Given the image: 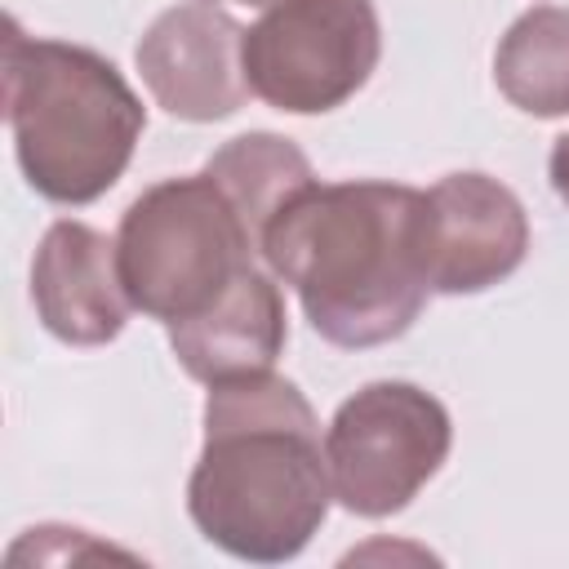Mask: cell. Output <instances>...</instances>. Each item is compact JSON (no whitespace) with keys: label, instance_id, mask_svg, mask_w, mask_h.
<instances>
[{"label":"cell","instance_id":"cell-1","mask_svg":"<svg viewBox=\"0 0 569 569\" xmlns=\"http://www.w3.org/2000/svg\"><path fill=\"white\" fill-rule=\"evenodd\" d=\"M267 271L311 329L347 351L382 347L422 316V191L405 182H307L262 231Z\"/></svg>","mask_w":569,"mask_h":569},{"label":"cell","instance_id":"cell-2","mask_svg":"<svg viewBox=\"0 0 569 569\" xmlns=\"http://www.w3.org/2000/svg\"><path fill=\"white\" fill-rule=\"evenodd\" d=\"M329 502L320 418L298 382L271 369L213 382L187 480L191 525L236 560L284 565L320 533Z\"/></svg>","mask_w":569,"mask_h":569},{"label":"cell","instance_id":"cell-3","mask_svg":"<svg viewBox=\"0 0 569 569\" xmlns=\"http://www.w3.org/2000/svg\"><path fill=\"white\" fill-rule=\"evenodd\" d=\"M4 120L27 187L53 204H93L133 160L142 98L111 58L71 40L4 36Z\"/></svg>","mask_w":569,"mask_h":569},{"label":"cell","instance_id":"cell-4","mask_svg":"<svg viewBox=\"0 0 569 569\" xmlns=\"http://www.w3.org/2000/svg\"><path fill=\"white\" fill-rule=\"evenodd\" d=\"M116 258L133 311L173 325L209 307L262 249L231 196L200 169L147 187L120 213Z\"/></svg>","mask_w":569,"mask_h":569},{"label":"cell","instance_id":"cell-5","mask_svg":"<svg viewBox=\"0 0 569 569\" xmlns=\"http://www.w3.org/2000/svg\"><path fill=\"white\" fill-rule=\"evenodd\" d=\"M453 445L449 409L418 382L382 378L347 396L325 431L333 498L365 520L405 511L445 467Z\"/></svg>","mask_w":569,"mask_h":569},{"label":"cell","instance_id":"cell-6","mask_svg":"<svg viewBox=\"0 0 569 569\" xmlns=\"http://www.w3.org/2000/svg\"><path fill=\"white\" fill-rule=\"evenodd\" d=\"M382 58L373 0H276L244 27L249 89L289 116H320L356 98Z\"/></svg>","mask_w":569,"mask_h":569},{"label":"cell","instance_id":"cell-7","mask_svg":"<svg viewBox=\"0 0 569 569\" xmlns=\"http://www.w3.org/2000/svg\"><path fill=\"white\" fill-rule=\"evenodd\" d=\"M529 253V213L489 173H445L422 191V271L431 293H485Z\"/></svg>","mask_w":569,"mask_h":569},{"label":"cell","instance_id":"cell-8","mask_svg":"<svg viewBox=\"0 0 569 569\" xmlns=\"http://www.w3.org/2000/svg\"><path fill=\"white\" fill-rule=\"evenodd\" d=\"M133 62L147 93L173 120H227L253 93L244 80V27L213 0L164 9L138 40Z\"/></svg>","mask_w":569,"mask_h":569},{"label":"cell","instance_id":"cell-9","mask_svg":"<svg viewBox=\"0 0 569 569\" xmlns=\"http://www.w3.org/2000/svg\"><path fill=\"white\" fill-rule=\"evenodd\" d=\"M31 302L40 325L67 347H107L129 325L116 240L89 222L58 218L31 258Z\"/></svg>","mask_w":569,"mask_h":569},{"label":"cell","instance_id":"cell-10","mask_svg":"<svg viewBox=\"0 0 569 569\" xmlns=\"http://www.w3.org/2000/svg\"><path fill=\"white\" fill-rule=\"evenodd\" d=\"M164 329L178 365L204 387L244 373H267L289 342L280 284L258 262L244 267L209 307Z\"/></svg>","mask_w":569,"mask_h":569},{"label":"cell","instance_id":"cell-11","mask_svg":"<svg viewBox=\"0 0 569 569\" xmlns=\"http://www.w3.org/2000/svg\"><path fill=\"white\" fill-rule=\"evenodd\" d=\"M498 93L538 120L569 116V9L533 4L525 9L493 49Z\"/></svg>","mask_w":569,"mask_h":569},{"label":"cell","instance_id":"cell-12","mask_svg":"<svg viewBox=\"0 0 569 569\" xmlns=\"http://www.w3.org/2000/svg\"><path fill=\"white\" fill-rule=\"evenodd\" d=\"M204 173H213V182L244 213V222L258 236V249H262V231L276 218V209L293 191H302L307 182H316L311 160L289 138L267 133V129H253V133H240V138L222 142L204 160Z\"/></svg>","mask_w":569,"mask_h":569},{"label":"cell","instance_id":"cell-13","mask_svg":"<svg viewBox=\"0 0 569 569\" xmlns=\"http://www.w3.org/2000/svg\"><path fill=\"white\" fill-rule=\"evenodd\" d=\"M547 178H551L556 196L569 204V133L556 138V147H551V156H547Z\"/></svg>","mask_w":569,"mask_h":569},{"label":"cell","instance_id":"cell-14","mask_svg":"<svg viewBox=\"0 0 569 569\" xmlns=\"http://www.w3.org/2000/svg\"><path fill=\"white\" fill-rule=\"evenodd\" d=\"M236 4H258V9H271L276 0H236Z\"/></svg>","mask_w":569,"mask_h":569}]
</instances>
